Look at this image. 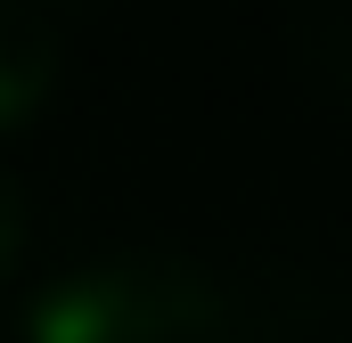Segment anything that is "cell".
Listing matches in <instances>:
<instances>
[{
  "label": "cell",
  "mask_w": 352,
  "mask_h": 343,
  "mask_svg": "<svg viewBox=\"0 0 352 343\" xmlns=\"http://www.w3.org/2000/svg\"><path fill=\"white\" fill-rule=\"evenodd\" d=\"M25 343H238L230 286L173 246H115L33 286Z\"/></svg>",
  "instance_id": "cell-1"
},
{
  "label": "cell",
  "mask_w": 352,
  "mask_h": 343,
  "mask_svg": "<svg viewBox=\"0 0 352 343\" xmlns=\"http://www.w3.org/2000/svg\"><path fill=\"white\" fill-rule=\"evenodd\" d=\"M328 74H336V90H352V16L336 25V33H320V49H311Z\"/></svg>",
  "instance_id": "cell-4"
},
{
  "label": "cell",
  "mask_w": 352,
  "mask_h": 343,
  "mask_svg": "<svg viewBox=\"0 0 352 343\" xmlns=\"http://www.w3.org/2000/svg\"><path fill=\"white\" fill-rule=\"evenodd\" d=\"M66 66V41H58V16L41 0H0V131L33 123L58 90Z\"/></svg>",
  "instance_id": "cell-2"
},
{
  "label": "cell",
  "mask_w": 352,
  "mask_h": 343,
  "mask_svg": "<svg viewBox=\"0 0 352 343\" xmlns=\"http://www.w3.org/2000/svg\"><path fill=\"white\" fill-rule=\"evenodd\" d=\"M25 229H33V196H25V180L0 164V270L25 254Z\"/></svg>",
  "instance_id": "cell-3"
}]
</instances>
